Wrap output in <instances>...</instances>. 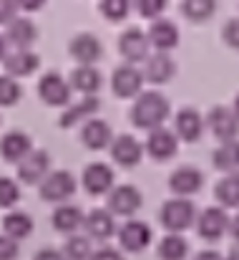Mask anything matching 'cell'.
<instances>
[{
    "label": "cell",
    "mask_w": 239,
    "mask_h": 260,
    "mask_svg": "<svg viewBox=\"0 0 239 260\" xmlns=\"http://www.w3.org/2000/svg\"><path fill=\"white\" fill-rule=\"evenodd\" d=\"M222 38H224V43H227L229 48L239 51V18H232V20L224 23V28H222Z\"/></svg>",
    "instance_id": "74e56055"
},
{
    "label": "cell",
    "mask_w": 239,
    "mask_h": 260,
    "mask_svg": "<svg viewBox=\"0 0 239 260\" xmlns=\"http://www.w3.org/2000/svg\"><path fill=\"white\" fill-rule=\"evenodd\" d=\"M18 15V3L15 0H0V25H8Z\"/></svg>",
    "instance_id": "ab89813d"
},
{
    "label": "cell",
    "mask_w": 239,
    "mask_h": 260,
    "mask_svg": "<svg viewBox=\"0 0 239 260\" xmlns=\"http://www.w3.org/2000/svg\"><path fill=\"white\" fill-rule=\"evenodd\" d=\"M76 192V177L66 170H58V172H48L41 182V197L46 202H66L68 197H73Z\"/></svg>",
    "instance_id": "5b68a950"
},
{
    "label": "cell",
    "mask_w": 239,
    "mask_h": 260,
    "mask_svg": "<svg viewBox=\"0 0 239 260\" xmlns=\"http://www.w3.org/2000/svg\"><path fill=\"white\" fill-rule=\"evenodd\" d=\"M212 162L219 172H239V137L237 139H227L219 142V147L212 154Z\"/></svg>",
    "instance_id": "f1b7e54d"
},
{
    "label": "cell",
    "mask_w": 239,
    "mask_h": 260,
    "mask_svg": "<svg viewBox=\"0 0 239 260\" xmlns=\"http://www.w3.org/2000/svg\"><path fill=\"white\" fill-rule=\"evenodd\" d=\"M181 13L191 23H204L217 13V0H181Z\"/></svg>",
    "instance_id": "1f68e13d"
},
{
    "label": "cell",
    "mask_w": 239,
    "mask_h": 260,
    "mask_svg": "<svg viewBox=\"0 0 239 260\" xmlns=\"http://www.w3.org/2000/svg\"><path fill=\"white\" fill-rule=\"evenodd\" d=\"M232 111H234V116L239 119V93L234 96V104H232Z\"/></svg>",
    "instance_id": "7dc6e473"
},
{
    "label": "cell",
    "mask_w": 239,
    "mask_h": 260,
    "mask_svg": "<svg viewBox=\"0 0 239 260\" xmlns=\"http://www.w3.org/2000/svg\"><path fill=\"white\" fill-rule=\"evenodd\" d=\"M5 41H8V46H13V48H30L35 41H38V28H35V23L30 20V18H20V15H15L8 25H5Z\"/></svg>",
    "instance_id": "ffe728a7"
},
{
    "label": "cell",
    "mask_w": 239,
    "mask_h": 260,
    "mask_svg": "<svg viewBox=\"0 0 239 260\" xmlns=\"http://www.w3.org/2000/svg\"><path fill=\"white\" fill-rule=\"evenodd\" d=\"M204 187V174L202 170L191 167V165H184V167H176L171 177H169V189L176 194V197H191L196 194L199 189Z\"/></svg>",
    "instance_id": "5bb4252c"
},
{
    "label": "cell",
    "mask_w": 239,
    "mask_h": 260,
    "mask_svg": "<svg viewBox=\"0 0 239 260\" xmlns=\"http://www.w3.org/2000/svg\"><path fill=\"white\" fill-rule=\"evenodd\" d=\"M224 260H239V250H232V253H229Z\"/></svg>",
    "instance_id": "c3c4849f"
},
{
    "label": "cell",
    "mask_w": 239,
    "mask_h": 260,
    "mask_svg": "<svg viewBox=\"0 0 239 260\" xmlns=\"http://www.w3.org/2000/svg\"><path fill=\"white\" fill-rule=\"evenodd\" d=\"M18 200H20L18 182L10 179V177H0V207L3 210H10V207L18 205Z\"/></svg>",
    "instance_id": "d590c367"
},
{
    "label": "cell",
    "mask_w": 239,
    "mask_h": 260,
    "mask_svg": "<svg viewBox=\"0 0 239 260\" xmlns=\"http://www.w3.org/2000/svg\"><path fill=\"white\" fill-rule=\"evenodd\" d=\"M194 260H224V258H222L217 250H202V253H199Z\"/></svg>",
    "instance_id": "f6af8a7d"
},
{
    "label": "cell",
    "mask_w": 239,
    "mask_h": 260,
    "mask_svg": "<svg viewBox=\"0 0 239 260\" xmlns=\"http://www.w3.org/2000/svg\"><path fill=\"white\" fill-rule=\"evenodd\" d=\"M98 10H101L111 23H118V20H124V18L131 13V0H101Z\"/></svg>",
    "instance_id": "e575fe53"
},
{
    "label": "cell",
    "mask_w": 239,
    "mask_h": 260,
    "mask_svg": "<svg viewBox=\"0 0 239 260\" xmlns=\"http://www.w3.org/2000/svg\"><path fill=\"white\" fill-rule=\"evenodd\" d=\"M207 126L219 142L239 137V119L234 116L232 106H212L207 114Z\"/></svg>",
    "instance_id": "8fae6325"
},
{
    "label": "cell",
    "mask_w": 239,
    "mask_h": 260,
    "mask_svg": "<svg viewBox=\"0 0 239 260\" xmlns=\"http://www.w3.org/2000/svg\"><path fill=\"white\" fill-rule=\"evenodd\" d=\"M33 152V139L25 134V132H8L3 139H0V154L5 162H13L18 165L25 154Z\"/></svg>",
    "instance_id": "d4e9b609"
},
{
    "label": "cell",
    "mask_w": 239,
    "mask_h": 260,
    "mask_svg": "<svg viewBox=\"0 0 239 260\" xmlns=\"http://www.w3.org/2000/svg\"><path fill=\"white\" fill-rule=\"evenodd\" d=\"M149 51H151V43H149V36L141 30V28H129L121 33L118 38V53L126 63H144L149 58Z\"/></svg>",
    "instance_id": "8992f818"
},
{
    "label": "cell",
    "mask_w": 239,
    "mask_h": 260,
    "mask_svg": "<svg viewBox=\"0 0 239 260\" xmlns=\"http://www.w3.org/2000/svg\"><path fill=\"white\" fill-rule=\"evenodd\" d=\"M214 197L224 210H239V172H227L214 187Z\"/></svg>",
    "instance_id": "83f0119b"
},
{
    "label": "cell",
    "mask_w": 239,
    "mask_h": 260,
    "mask_svg": "<svg viewBox=\"0 0 239 260\" xmlns=\"http://www.w3.org/2000/svg\"><path fill=\"white\" fill-rule=\"evenodd\" d=\"M5 56H8V41H5V36H0V63Z\"/></svg>",
    "instance_id": "bcb514c9"
},
{
    "label": "cell",
    "mask_w": 239,
    "mask_h": 260,
    "mask_svg": "<svg viewBox=\"0 0 239 260\" xmlns=\"http://www.w3.org/2000/svg\"><path fill=\"white\" fill-rule=\"evenodd\" d=\"M156 255L159 260H184L189 255V243L181 238V233H169L166 238H161Z\"/></svg>",
    "instance_id": "4dcf8cb0"
},
{
    "label": "cell",
    "mask_w": 239,
    "mask_h": 260,
    "mask_svg": "<svg viewBox=\"0 0 239 260\" xmlns=\"http://www.w3.org/2000/svg\"><path fill=\"white\" fill-rule=\"evenodd\" d=\"M3 66H5V74L13 76V79H23V76H30L38 66H41V58L30 51V48H15L13 53H8L3 58Z\"/></svg>",
    "instance_id": "cb8c5ba5"
},
{
    "label": "cell",
    "mask_w": 239,
    "mask_h": 260,
    "mask_svg": "<svg viewBox=\"0 0 239 260\" xmlns=\"http://www.w3.org/2000/svg\"><path fill=\"white\" fill-rule=\"evenodd\" d=\"M108 149H111V159H113L118 167H124V170L136 167V165L141 162V157H144V147H141V142H139L136 137H131V134L113 137V142H111Z\"/></svg>",
    "instance_id": "4fadbf2b"
},
{
    "label": "cell",
    "mask_w": 239,
    "mask_h": 260,
    "mask_svg": "<svg viewBox=\"0 0 239 260\" xmlns=\"http://www.w3.org/2000/svg\"><path fill=\"white\" fill-rule=\"evenodd\" d=\"M98 109H101V99H98V96H81V101L66 106V111H63L61 119H58V126H61V129H71V126H76L81 121L96 116Z\"/></svg>",
    "instance_id": "603a6c76"
},
{
    "label": "cell",
    "mask_w": 239,
    "mask_h": 260,
    "mask_svg": "<svg viewBox=\"0 0 239 260\" xmlns=\"http://www.w3.org/2000/svg\"><path fill=\"white\" fill-rule=\"evenodd\" d=\"M33 260H68L63 255V250H56V248H43V250H38L35 253V258Z\"/></svg>",
    "instance_id": "b9f144b4"
},
{
    "label": "cell",
    "mask_w": 239,
    "mask_h": 260,
    "mask_svg": "<svg viewBox=\"0 0 239 260\" xmlns=\"http://www.w3.org/2000/svg\"><path fill=\"white\" fill-rule=\"evenodd\" d=\"M91 238H83V235H71L66 248H63V255L68 260H91Z\"/></svg>",
    "instance_id": "d6a6232c"
},
{
    "label": "cell",
    "mask_w": 239,
    "mask_h": 260,
    "mask_svg": "<svg viewBox=\"0 0 239 260\" xmlns=\"http://www.w3.org/2000/svg\"><path fill=\"white\" fill-rule=\"evenodd\" d=\"M169 0H136V10L141 18H149V20H156L161 18V13L166 10Z\"/></svg>",
    "instance_id": "8d00e7d4"
},
{
    "label": "cell",
    "mask_w": 239,
    "mask_h": 260,
    "mask_svg": "<svg viewBox=\"0 0 239 260\" xmlns=\"http://www.w3.org/2000/svg\"><path fill=\"white\" fill-rule=\"evenodd\" d=\"M83 228H86V235L91 240H108L113 233H116V220H113V212L106 207H96L86 215L83 220Z\"/></svg>",
    "instance_id": "44dd1931"
},
{
    "label": "cell",
    "mask_w": 239,
    "mask_h": 260,
    "mask_svg": "<svg viewBox=\"0 0 239 260\" xmlns=\"http://www.w3.org/2000/svg\"><path fill=\"white\" fill-rule=\"evenodd\" d=\"M149 43H151V48H156V51H174L176 46H179V28H176V23L174 20H169V18H156V20H151V28H149Z\"/></svg>",
    "instance_id": "7402d4cb"
},
{
    "label": "cell",
    "mask_w": 239,
    "mask_h": 260,
    "mask_svg": "<svg viewBox=\"0 0 239 260\" xmlns=\"http://www.w3.org/2000/svg\"><path fill=\"white\" fill-rule=\"evenodd\" d=\"M18 258V240L10 235H0V260H15Z\"/></svg>",
    "instance_id": "f35d334b"
},
{
    "label": "cell",
    "mask_w": 239,
    "mask_h": 260,
    "mask_svg": "<svg viewBox=\"0 0 239 260\" xmlns=\"http://www.w3.org/2000/svg\"><path fill=\"white\" fill-rule=\"evenodd\" d=\"M144 71L136 69L134 63H124L113 71L111 76V88L118 99H136L144 88Z\"/></svg>",
    "instance_id": "ba28073f"
},
{
    "label": "cell",
    "mask_w": 239,
    "mask_h": 260,
    "mask_svg": "<svg viewBox=\"0 0 239 260\" xmlns=\"http://www.w3.org/2000/svg\"><path fill=\"white\" fill-rule=\"evenodd\" d=\"M71 91H73L71 84L63 76H58L56 71H48L38 81V96L48 106H68L71 104Z\"/></svg>",
    "instance_id": "9c48e42d"
},
{
    "label": "cell",
    "mask_w": 239,
    "mask_h": 260,
    "mask_svg": "<svg viewBox=\"0 0 239 260\" xmlns=\"http://www.w3.org/2000/svg\"><path fill=\"white\" fill-rule=\"evenodd\" d=\"M174 132H176V137L181 142L194 144L202 137V132H204V116L196 109H191V106L179 109L176 116H174Z\"/></svg>",
    "instance_id": "ac0fdd59"
},
{
    "label": "cell",
    "mask_w": 239,
    "mask_h": 260,
    "mask_svg": "<svg viewBox=\"0 0 239 260\" xmlns=\"http://www.w3.org/2000/svg\"><path fill=\"white\" fill-rule=\"evenodd\" d=\"M174 74H176V63L166 51H156L154 56L149 53V58L144 61V79L154 86L169 84L174 79Z\"/></svg>",
    "instance_id": "e0dca14e"
},
{
    "label": "cell",
    "mask_w": 239,
    "mask_h": 260,
    "mask_svg": "<svg viewBox=\"0 0 239 260\" xmlns=\"http://www.w3.org/2000/svg\"><path fill=\"white\" fill-rule=\"evenodd\" d=\"M159 220L169 233H184L196 222V207L189 197H171L161 205Z\"/></svg>",
    "instance_id": "7a4b0ae2"
},
{
    "label": "cell",
    "mask_w": 239,
    "mask_h": 260,
    "mask_svg": "<svg viewBox=\"0 0 239 260\" xmlns=\"http://www.w3.org/2000/svg\"><path fill=\"white\" fill-rule=\"evenodd\" d=\"M176 149H179V137H176V132H174V129L156 126V129H151V132H149L144 152H146L151 159H156V162H166V159H171V157L176 154Z\"/></svg>",
    "instance_id": "30bf717a"
},
{
    "label": "cell",
    "mask_w": 239,
    "mask_h": 260,
    "mask_svg": "<svg viewBox=\"0 0 239 260\" xmlns=\"http://www.w3.org/2000/svg\"><path fill=\"white\" fill-rule=\"evenodd\" d=\"M91 260H124V255H121V250H116L111 245H103V248L91 253Z\"/></svg>",
    "instance_id": "60d3db41"
},
{
    "label": "cell",
    "mask_w": 239,
    "mask_h": 260,
    "mask_svg": "<svg viewBox=\"0 0 239 260\" xmlns=\"http://www.w3.org/2000/svg\"><path fill=\"white\" fill-rule=\"evenodd\" d=\"M23 96V88L18 84V79L13 76H0V106H15Z\"/></svg>",
    "instance_id": "836d02e7"
},
{
    "label": "cell",
    "mask_w": 239,
    "mask_h": 260,
    "mask_svg": "<svg viewBox=\"0 0 239 260\" xmlns=\"http://www.w3.org/2000/svg\"><path fill=\"white\" fill-rule=\"evenodd\" d=\"M68 84L73 91H78L83 96H96L98 88L103 86V79H101V71L96 66H78L71 71Z\"/></svg>",
    "instance_id": "484cf974"
},
{
    "label": "cell",
    "mask_w": 239,
    "mask_h": 260,
    "mask_svg": "<svg viewBox=\"0 0 239 260\" xmlns=\"http://www.w3.org/2000/svg\"><path fill=\"white\" fill-rule=\"evenodd\" d=\"M141 205V189L134 184H113V189L108 192V210L113 212V217H134Z\"/></svg>",
    "instance_id": "3957f363"
},
{
    "label": "cell",
    "mask_w": 239,
    "mask_h": 260,
    "mask_svg": "<svg viewBox=\"0 0 239 260\" xmlns=\"http://www.w3.org/2000/svg\"><path fill=\"white\" fill-rule=\"evenodd\" d=\"M116 184V174L106 162H91L83 170V187L88 194H108Z\"/></svg>",
    "instance_id": "2e32d148"
},
{
    "label": "cell",
    "mask_w": 239,
    "mask_h": 260,
    "mask_svg": "<svg viewBox=\"0 0 239 260\" xmlns=\"http://www.w3.org/2000/svg\"><path fill=\"white\" fill-rule=\"evenodd\" d=\"M196 233L199 238L214 243V240H222V235L229 230V217L224 212L222 205H214V207H207L202 212H196Z\"/></svg>",
    "instance_id": "277c9868"
},
{
    "label": "cell",
    "mask_w": 239,
    "mask_h": 260,
    "mask_svg": "<svg viewBox=\"0 0 239 260\" xmlns=\"http://www.w3.org/2000/svg\"><path fill=\"white\" fill-rule=\"evenodd\" d=\"M68 53L73 56V61H78V66H96L103 56V46L93 33H78L68 43Z\"/></svg>",
    "instance_id": "9a60e30c"
},
{
    "label": "cell",
    "mask_w": 239,
    "mask_h": 260,
    "mask_svg": "<svg viewBox=\"0 0 239 260\" xmlns=\"http://www.w3.org/2000/svg\"><path fill=\"white\" fill-rule=\"evenodd\" d=\"M169 116H171V104L159 91H141L134 99V106H131L134 126H139L144 132H151L156 126H164V121Z\"/></svg>",
    "instance_id": "6da1fadb"
},
{
    "label": "cell",
    "mask_w": 239,
    "mask_h": 260,
    "mask_svg": "<svg viewBox=\"0 0 239 260\" xmlns=\"http://www.w3.org/2000/svg\"><path fill=\"white\" fill-rule=\"evenodd\" d=\"M3 230H5V235H10L13 240H25V238H30V233H33V217L28 215V212H20V210H10L5 217H3Z\"/></svg>",
    "instance_id": "f546056e"
},
{
    "label": "cell",
    "mask_w": 239,
    "mask_h": 260,
    "mask_svg": "<svg viewBox=\"0 0 239 260\" xmlns=\"http://www.w3.org/2000/svg\"><path fill=\"white\" fill-rule=\"evenodd\" d=\"M234 240H239V210H237V215L234 217H229V230H227Z\"/></svg>",
    "instance_id": "ee69618b"
},
{
    "label": "cell",
    "mask_w": 239,
    "mask_h": 260,
    "mask_svg": "<svg viewBox=\"0 0 239 260\" xmlns=\"http://www.w3.org/2000/svg\"><path fill=\"white\" fill-rule=\"evenodd\" d=\"M48 172H51V154L43 149H33L18 162V179L23 184H41Z\"/></svg>",
    "instance_id": "7c38bea8"
},
{
    "label": "cell",
    "mask_w": 239,
    "mask_h": 260,
    "mask_svg": "<svg viewBox=\"0 0 239 260\" xmlns=\"http://www.w3.org/2000/svg\"><path fill=\"white\" fill-rule=\"evenodd\" d=\"M15 3H18L20 10H28V13H35L46 5V0H15Z\"/></svg>",
    "instance_id": "7bdbcfd3"
},
{
    "label": "cell",
    "mask_w": 239,
    "mask_h": 260,
    "mask_svg": "<svg viewBox=\"0 0 239 260\" xmlns=\"http://www.w3.org/2000/svg\"><path fill=\"white\" fill-rule=\"evenodd\" d=\"M86 215L78 205H68V202H61L56 210H53V228L58 233H76L81 225H83Z\"/></svg>",
    "instance_id": "4316f807"
},
{
    "label": "cell",
    "mask_w": 239,
    "mask_h": 260,
    "mask_svg": "<svg viewBox=\"0 0 239 260\" xmlns=\"http://www.w3.org/2000/svg\"><path fill=\"white\" fill-rule=\"evenodd\" d=\"M116 235H118V245L126 253H141V250H146L151 245V238H154L151 228L144 220H129V222H124L116 230Z\"/></svg>",
    "instance_id": "52a82bcc"
},
{
    "label": "cell",
    "mask_w": 239,
    "mask_h": 260,
    "mask_svg": "<svg viewBox=\"0 0 239 260\" xmlns=\"http://www.w3.org/2000/svg\"><path fill=\"white\" fill-rule=\"evenodd\" d=\"M81 142H83L88 149H93V152L108 149L111 142H113V129H111L108 121L91 116V119H86V124H83V129H81Z\"/></svg>",
    "instance_id": "d6986e66"
}]
</instances>
